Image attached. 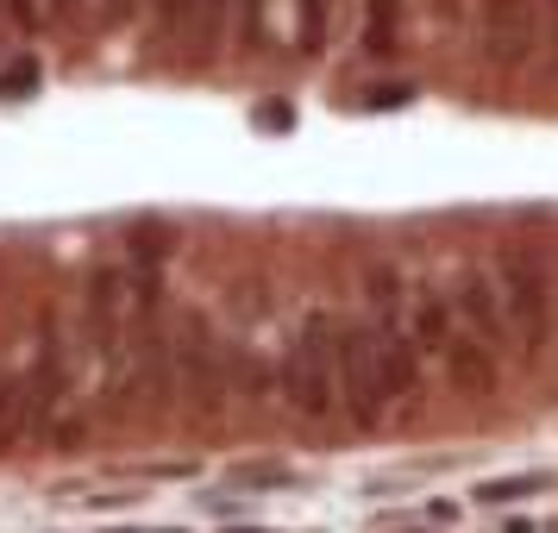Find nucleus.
Instances as JSON below:
<instances>
[{
  "label": "nucleus",
  "instance_id": "obj_5",
  "mask_svg": "<svg viewBox=\"0 0 558 533\" xmlns=\"http://www.w3.org/2000/svg\"><path fill=\"white\" fill-rule=\"evenodd\" d=\"M446 302H452L458 327L471 332L477 346H489L496 358L514 352V339H508V320H502V302H496V282H489V270L483 264H458L452 277H446V289H439Z\"/></svg>",
  "mask_w": 558,
  "mask_h": 533
},
{
  "label": "nucleus",
  "instance_id": "obj_11",
  "mask_svg": "<svg viewBox=\"0 0 558 533\" xmlns=\"http://www.w3.org/2000/svg\"><path fill=\"white\" fill-rule=\"evenodd\" d=\"M0 26H7V0H0Z\"/></svg>",
  "mask_w": 558,
  "mask_h": 533
},
{
  "label": "nucleus",
  "instance_id": "obj_4",
  "mask_svg": "<svg viewBox=\"0 0 558 533\" xmlns=\"http://www.w3.org/2000/svg\"><path fill=\"white\" fill-rule=\"evenodd\" d=\"M489 282H496V302H502V320H508V339L521 358H539L546 339H553V320H558V282L546 270V257L533 252H496L489 264Z\"/></svg>",
  "mask_w": 558,
  "mask_h": 533
},
{
  "label": "nucleus",
  "instance_id": "obj_12",
  "mask_svg": "<svg viewBox=\"0 0 558 533\" xmlns=\"http://www.w3.org/2000/svg\"><path fill=\"white\" fill-rule=\"evenodd\" d=\"M163 533H177V528H163Z\"/></svg>",
  "mask_w": 558,
  "mask_h": 533
},
{
  "label": "nucleus",
  "instance_id": "obj_10",
  "mask_svg": "<svg viewBox=\"0 0 558 533\" xmlns=\"http://www.w3.org/2000/svg\"><path fill=\"white\" fill-rule=\"evenodd\" d=\"M95 7H101V20H107V26H126L132 13H138V0H95Z\"/></svg>",
  "mask_w": 558,
  "mask_h": 533
},
{
  "label": "nucleus",
  "instance_id": "obj_7",
  "mask_svg": "<svg viewBox=\"0 0 558 533\" xmlns=\"http://www.w3.org/2000/svg\"><path fill=\"white\" fill-rule=\"evenodd\" d=\"M408 38V0H357V51L389 63Z\"/></svg>",
  "mask_w": 558,
  "mask_h": 533
},
{
  "label": "nucleus",
  "instance_id": "obj_9",
  "mask_svg": "<svg viewBox=\"0 0 558 533\" xmlns=\"http://www.w3.org/2000/svg\"><path fill=\"white\" fill-rule=\"evenodd\" d=\"M546 471H521V477H496V483H477V502H521V496H539L546 489Z\"/></svg>",
  "mask_w": 558,
  "mask_h": 533
},
{
  "label": "nucleus",
  "instance_id": "obj_3",
  "mask_svg": "<svg viewBox=\"0 0 558 533\" xmlns=\"http://www.w3.org/2000/svg\"><path fill=\"white\" fill-rule=\"evenodd\" d=\"M332 332L339 314L332 307H307L302 320L289 327L277 352V396L289 402L295 421H332L339 414V364H332Z\"/></svg>",
  "mask_w": 558,
  "mask_h": 533
},
{
  "label": "nucleus",
  "instance_id": "obj_8",
  "mask_svg": "<svg viewBox=\"0 0 558 533\" xmlns=\"http://www.w3.org/2000/svg\"><path fill=\"white\" fill-rule=\"evenodd\" d=\"M70 13H76V0H7V26L20 38H38V32H51Z\"/></svg>",
  "mask_w": 558,
  "mask_h": 533
},
{
  "label": "nucleus",
  "instance_id": "obj_2",
  "mask_svg": "<svg viewBox=\"0 0 558 533\" xmlns=\"http://www.w3.org/2000/svg\"><path fill=\"white\" fill-rule=\"evenodd\" d=\"M163 352H170V402H182L189 414H220L232 402V352L202 307H170Z\"/></svg>",
  "mask_w": 558,
  "mask_h": 533
},
{
  "label": "nucleus",
  "instance_id": "obj_1",
  "mask_svg": "<svg viewBox=\"0 0 558 533\" xmlns=\"http://www.w3.org/2000/svg\"><path fill=\"white\" fill-rule=\"evenodd\" d=\"M408 339H414V352L421 358H439V371L452 377L458 396H471V402H483V396H496L502 389V358L489 352V346H477L471 332L458 327L452 302L439 295V289H408Z\"/></svg>",
  "mask_w": 558,
  "mask_h": 533
},
{
  "label": "nucleus",
  "instance_id": "obj_6",
  "mask_svg": "<svg viewBox=\"0 0 558 533\" xmlns=\"http://www.w3.org/2000/svg\"><path fill=\"white\" fill-rule=\"evenodd\" d=\"M533 7L539 0H483L477 7V38L496 63H527L533 51Z\"/></svg>",
  "mask_w": 558,
  "mask_h": 533
}]
</instances>
